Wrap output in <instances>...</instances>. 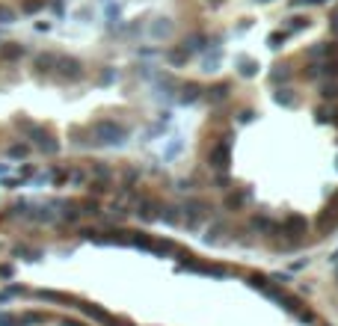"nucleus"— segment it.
<instances>
[{
    "label": "nucleus",
    "mask_w": 338,
    "mask_h": 326,
    "mask_svg": "<svg viewBox=\"0 0 338 326\" xmlns=\"http://www.w3.org/2000/svg\"><path fill=\"white\" fill-rule=\"evenodd\" d=\"M12 18H15V12H12V9H6V6H0V21H6V24H9Z\"/></svg>",
    "instance_id": "1"
}]
</instances>
